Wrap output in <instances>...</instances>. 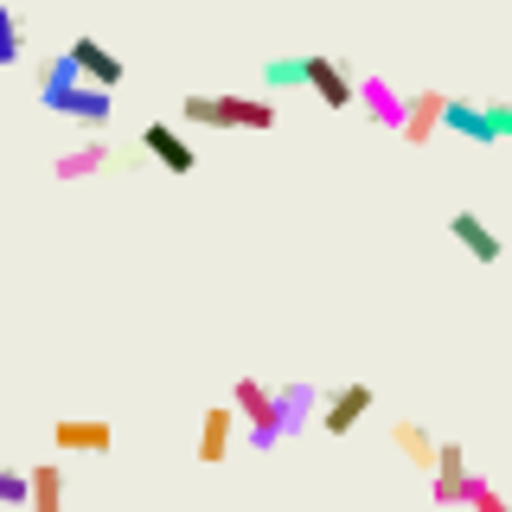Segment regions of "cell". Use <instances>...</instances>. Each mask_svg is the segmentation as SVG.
<instances>
[{"label":"cell","mask_w":512,"mask_h":512,"mask_svg":"<svg viewBox=\"0 0 512 512\" xmlns=\"http://www.w3.org/2000/svg\"><path fill=\"white\" fill-rule=\"evenodd\" d=\"M45 96V109L52 116H71V122H84V128H103L109 122V109H116V90H96V84H58V90H39Z\"/></svg>","instance_id":"3"},{"label":"cell","mask_w":512,"mask_h":512,"mask_svg":"<svg viewBox=\"0 0 512 512\" xmlns=\"http://www.w3.org/2000/svg\"><path fill=\"white\" fill-rule=\"evenodd\" d=\"M372 404H378L372 384H340V391H320V429H327V436H352V429L372 416Z\"/></svg>","instance_id":"4"},{"label":"cell","mask_w":512,"mask_h":512,"mask_svg":"<svg viewBox=\"0 0 512 512\" xmlns=\"http://www.w3.org/2000/svg\"><path fill=\"white\" fill-rule=\"evenodd\" d=\"M109 167V148L103 141H84V148H71V154H58V180H90V173H103Z\"/></svg>","instance_id":"17"},{"label":"cell","mask_w":512,"mask_h":512,"mask_svg":"<svg viewBox=\"0 0 512 512\" xmlns=\"http://www.w3.org/2000/svg\"><path fill=\"white\" fill-rule=\"evenodd\" d=\"M442 128L448 135H461V141H480V148H493V122H487V103H468V96H448V109H442Z\"/></svg>","instance_id":"13"},{"label":"cell","mask_w":512,"mask_h":512,"mask_svg":"<svg viewBox=\"0 0 512 512\" xmlns=\"http://www.w3.org/2000/svg\"><path fill=\"white\" fill-rule=\"evenodd\" d=\"M20 52H26L20 20H13V7H0V71H7V64H20Z\"/></svg>","instance_id":"19"},{"label":"cell","mask_w":512,"mask_h":512,"mask_svg":"<svg viewBox=\"0 0 512 512\" xmlns=\"http://www.w3.org/2000/svg\"><path fill=\"white\" fill-rule=\"evenodd\" d=\"M263 84L269 90H295L301 84V58H269L263 64Z\"/></svg>","instance_id":"21"},{"label":"cell","mask_w":512,"mask_h":512,"mask_svg":"<svg viewBox=\"0 0 512 512\" xmlns=\"http://www.w3.org/2000/svg\"><path fill=\"white\" fill-rule=\"evenodd\" d=\"M391 442L404 448V461H416V468H436V442H429L423 423H391Z\"/></svg>","instance_id":"18"},{"label":"cell","mask_w":512,"mask_h":512,"mask_svg":"<svg viewBox=\"0 0 512 512\" xmlns=\"http://www.w3.org/2000/svg\"><path fill=\"white\" fill-rule=\"evenodd\" d=\"M269 404H276V391H269V384H256V378H237L231 384V410L244 416V436H256V429L269 423Z\"/></svg>","instance_id":"15"},{"label":"cell","mask_w":512,"mask_h":512,"mask_svg":"<svg viewBox=\"0 0 512 512\" xmlns=\"http://www.w3.org/2000/svg\"><path fill=\"white\" fill-rule=\"evenodd\" d=\"M52 442L64 455H109V448H116V429H109L103 416H58Z\"/></svg>","instance_id":"7"},{"label":"cell","mask_w":512,"mask_h":512,"mask_svg":"<svg viewBox=\"0 0 512 512\" xmlns=\"http://www.w3.org/2000/svg\"><path fill=\"white\" fill-rule=\"evenodd\" d=\"M442 109H448L442 90H416V96H404V128H397V135H404L410 148H429V141L442 135Z\"/></svg>","instance_id":"9"},{"label":"cell","mask_w":512,"mask_h":512,"mask_svg":"<svg viewBox=\"0 0 512 512\" xmlns=\"http://www.w3.org/2000/svg\"><path fill=\"white\" fill-rule=\"evenodd\" d=\"M314 410H320V391H314V384H282L276 404H269V423L256 429V436H244V442L256 448V455H269V448H282L288 436H301Z\"/></svg>","instance_id":"2"},{"label":"cell","mask_w":512,"mask_h":512,"mask_svg":"<svg viewBox=\"0 0 512 512\" xmlns=\"http://www.w3.org/2000/svg\"><path fill=\"white\" fill-rule=\"evenodd\" d=\"M237 436H244V416H237L231 404H212V410H205V423H199V461H205V468H218V461L237 448Z\"/></svg>","instance_id":"10"},{"label":"cell","mask_w":512,"mask_h":512,"mask_svg":"<svg viewBox=\"0 0 512 512\" xmlns=\"http://www.w3.org/2000/svg\"><path fill=\"white\" fill-rule=\"evenodd\" d=\"M141 148H148V154H154V160H160L167 173H180V180H186L192 167H199V154H192V141H186V135H180L173 122H148V128H141Z\"/></svg>","instance_id":"11"},{"label":"cell","mask_w":512,"mask_h":512,"mask_svg":"<svg viewBox=\"0 0 512 512\" xmlns=\"http://www.w3.org/2000/svg\"><path fill=\"white\" fill-rule=\"evenodd\" d=\"M359 109H365V122H378V128H404V90H391V77H359Z\"/></svg>","instance_id":"12"},{"label":"cell","mask_w":512,"mask_h":512,"mask_svg":"<svg viewBox=\"0 0 512 512\" xmlns=\"http://www.w3.org/2000/svg\"><path fill=\"white\" fill-rule=\"evenodd\" d=\"M448 237H461V250H468L474 263H500V250H506L480 212H455V218H448Z\"/></svg>","instance_id":"14"},{"label":"cell","mask_w":512,"mask_h":512,"mask_svg":"<svg viewBox=\"0 0 512 512\" xmlns=\"http://www.w3.org/2000/svg\"><path fill=\"white\" fill-rule=\"evenodd\" d=\"M487 122H493V135H500V141H512V103L493 96V103H487Z\"/></svg>","instance_id":"23"},{"label":"cell","mask_w":512,"mask_h":512,"mask_svg":"<svg viewBox=\"0 0 512 512\" xmlns=\"http://www.w3.org/2000/svg\"><path fill=\"white\" fill-rule=\"evenodd\" d=\"M301 84H308L327 109H352V103H359V77H352L340 58H320V52L301 58Z\"/></svg>","instance_id":"5"},{"label":"cell","mask_w":512,"mask_h":512,"mask_svg":"<svg viewBox=\"0 0 512 512\" xmlns=\"http://www.w3.org/2000/svg\"><path fill=\"white\" fill-rule=\"evenodd\" d=\"M468 455L461 442H436V468H429V500L436 506H468Z\"/></svg>","instance_id":"6"},{"label":"cell","mask_w":512,"mask_h":512,"mask_svg":"<svg viewBox=\"0 0 512 512\" xmlns=\"http://www.w3.org/2000/svg\"><path fill=\"white\" fill-rule=\"evenodd\" d=\"M26 506L32 512H64V468L58 461H39L26 474Z\"/></svg>","instance_id":"16"},{"label":"cell","mask_w":512,"mask_h":512,"mask_svg":"<svg viewBox=\"0 0 512 512\" xmlns=\"http://www.w3.org/2000/svg\"><path fill=\"white\" fill-rule=\"evenodd\" d=\"M64 58H71V64H77V77H84V84H96V90H116V84H122V58L109 52L103 39H90V32L64 45Z\"/></svg>","instance_id":"8"},{"label":"cell","mask_w":512,"mask_h":512,"mask_svg":"<svg viewBox=\"0 0 512 512\" xmlns=\"http://www.w3.org/2000/svg\"><path fill=\"white\" fill-rule=\"evenodd\" d=\"M180 116L199 122V128H250V135H269V128H276V103H269V96L224 90V96H186Z\"/></svg>","instance_id":"1"},{"label":"cell","mask_w":512,"mask_h":512,"mask_svg":"<svg viewBox=\"0 0 512 512\" xmlns=\"http://www.w3.org/2000/svg\"><path fill=\"white\" fill-rule=\"evenodd\" d=\"M0 506H26V474L20 468H0Z\"/></svg>","instance_id":"22"},{"label":"cell","mask_w":512,"mask_h":512,"mask_svg":"<svg viewBox=\"0 0 512 512\" xmlns=\"http://www.w3.org/2000/svg\"><path fill=\"white\" fill-rule=\"evenodd\" d=\"M468 506H474V512H512V506H506V493H493V480H487V474H468Z\"/></svg>","instance_id":"20"}]
</instances>
